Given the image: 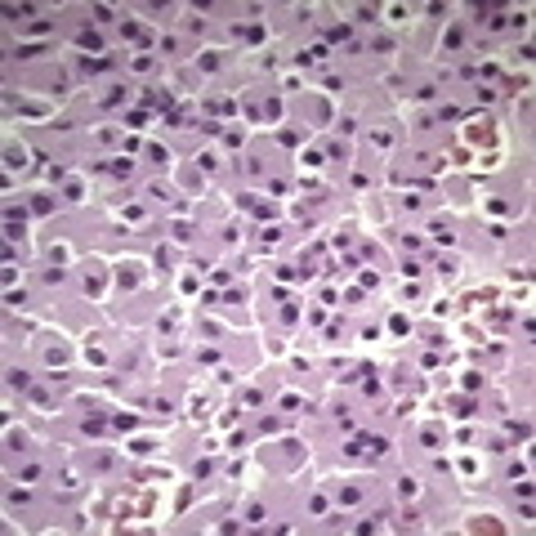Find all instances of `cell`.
<instances>
[{"instance_id": "obj_1", "label": "cell", "mask_w": 536, "mask_h": 536, "mask_svg": "<svg viewBox=\"0 0 536 536\" xmlns=\"http://www.w3.org/2000/svg\"><path fill=\"white\" fill-rule=\"evenodd\" d=\"M76 45H81V49H103L99 32H89V27H85V32H76Z\"/></svg>"}, {"instance_id": "obj_3", "label": "cell", "mask_w": 536, "mask_h": 536, "mask_svg": "<svg viewBox=\"0 0 536 536\" xmlns=\"http://www.w3.org/2000/svg\"><path fill=\"white\" fill-rule=\"evenodd\" d=\"M9 384L14 389H27V371H9Z\"/></svg>"}, {"instance_id": "obj_2", "label": "cell", "mask_w": 536, "mask_h": 536, "mask_svg": "<svg viewBox=\"0 0 536 536\" xmlns=\"http://www.w3.org/2000/svg\"><path fill=\"white\" fill-rule=\"evenodd\" d=\"M326 41H349V27L340 22V27H331V32H326Z\"/></svg>"}]
</instances>
